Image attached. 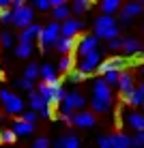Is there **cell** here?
Returning <instances> with one entry per match:
<instances>
[{
  "label": "cell",
  "instance_id": "obj_15",
  "mask_svg": "<svg viewBox=\"0 0 144 148\" xmlns=\"http://www.w3.org/2000/svg\"><path fill=\"white\" fill-rule=\"evenodd\" d=\"M39 32H41V26H39V24H32V26H28V28L22 30L19 41H24V43H32L34 39H39Z\"/></svg>",
  "mask_w": 144,
  "mask_h": 148
},
{
  "label": "cell",
  "instance_id": "obj_38",
  "mask_svg": "<svg viewBox=\"0 0 144 148\" xmlns=\"http://www.w3.org/2000/svg\"><path fill=\"white\" fill-rule=\"evenodd\" d=\"M22 120H24V122H30V125H34V120H37V112H32V110L24 112V114H22Z\"/></svg>",
  "mask_w": 144,
  "mask_h": 148
},
{
  "label": "cell",
  "instance_id": "obj_4",
  "mask_svg": "<svg viewBox=\"0 0 144 148\" xmlns=\"http://www.w3.org/2000/svg\"><path fill=\"white\" fill-rule=\"evenodd\" d=\"M0 101H2L4 110H7L9 114H24V101L15 92H11V90L0 88Z\"/></svg>",
  "mask_w": 144,
  "mask_h": 148
},
{
  "label": "cell",
  "instance_id": "obj_31",
  "mask_svg": "<svg viewBox=\"0 0 144 148\" xmlns=\"http://www.w3.org/2000/svg\"><path fill=\"white\" fill-rule=\"evenodd\" d=\"M13 34L9 32V30H4V32H0V43H2V47H11L13 45Z\"/></svg>",
  "mask_w": 144,
  "mask_h": 148
},
{
  "label": "cell",
  "instance_id": "obj_21",
  "mask_svg": "<svg viewBox=\"0 0 144 148\" xmlns=\"http://www.w3.org/2000/svg\"><path fill=\"white\" fill-rule=\"evenodd\" d=\"M99 7H101V11H103V15H114L118 9L123 7V4L118 2V0H103Z\"/></svg>",
  "mask_w": 144,
  "mask_h": 148
},
{
  "label": "cell",
  "instance_id": "obj_19",
  "mask_svg": "<svg viewBox=\"0 0 144 148\" xmlns=\"http://www.w3.org/2000/svg\"><path fill=\"white\" fill-rule=\"evenodd\" d=\"M56 148H80V140L75 135H63V137H58L56 140V144H54Z\"/></svg>",
  "mask_w": 144,
  "mask_h": 148
},
{
  "label": "cell",
  "instance_id": "obj_25",
  "mask_svg": "<svg viewBox=\"0 0 144 148\" xmlns=\"http://www.w3.org/2000/svg\"><path fill=\"white\" fill-rule=\"evenodd\" d=\"M69 7H67V4H65V7H58V9H54V22H60V24H63L65 22V19H69Z\"/></svg>",
  "mask_w": 144,
  "mask_h": 148
},
{
  "label": "cell",
  "instance_id": "obj_11",
  "mask_svg": "<svg viewBox=\"0 0 144 148\" xmlns=\"http://www.w3.org/2000/svg\"><path fill=\"white\" fill-rule=\"evenodd\" d=\"M97 45H99V39L95 37V34H88V37H82L80 39V43H78V54L84 58L86 54H90V52H95L97 49Z\"/></svg>",
  "mask_w": 144,
  "mask_h": 148
},
{
  "label": "cell",
  "instance_id": "obj_37",
  "mask_svg": "<svg viewBox=\"0 0 144 148\" xmlns=\"http://www.w3.org/2000/svg\"><path fill=\"white\" fill-rule=\"evenodd\" d=\"M99 148H114V144H112V135H103V137H99Z\"/></svg>",
  "mask_w": 144,
  "mask_h": 148
},
{
  "label": "cell",
  "instance_id": "obj_10",
  "mask_svg": "<svg viewBox=\"0 0 144 148\" xmlns=\"http://www.w3.org/2000/svg\"><path fill=\"white\" fill-rule=\"evenodd\" d=\"M78 43H80V37H73V39H71V37H60L58 41H56L54 47L58 49L60 54L67 56V54H73L75 49H78Z\"/></svg>",
  "mask_w": 144,
  "mask_h": 148
},
{
  "label": "cell",
  "instance_id": "obj_40",
  "mask_svg": "<svg viewBox=\"0 0 144 148\" xmlns=\"http://www.w3.org/2000/svg\"><path fill=\"white\" fill-rule=\"evenodd\" d=\"M48 146H50L48 137H39V140L34 142V148H48Z\"/></svg>",
  "mask_w": 144,
  "mask_h": 148
},
{
  "label": "cell",
  "instance_id": "obj_45",
  "mask_svg": "<svg viewBox=\"0 0 144 148\" xmlns=\"http://www.w3.org/2000/svg\"><path fill=\"white\" fill-rule=\"evenodd\" d=\"M140 90H142V92H144V82H142V86H140Z\"/></svg>",
  "mask_w": 144,
  "mask_h": 148
},
{
  "label": "cell",
  "instance_id": "obj_14",
  "mask_svg": "<svg viewBox=\"0 0 144 148\" xmlns=\"http://www.w3.org/2000/svg\"><path fill=\"white\" fill-rule=\"evenodd\" d=\"M116 19L114 15H99V17L95 19V30H110V28H118L116 26Z\"/></svg>",
  "mask_w": 144,
  "mask_h": 148
},
{
  "label": "cell",
  "instance_id": "obj_46",
  "mask_svg": "<svg viewBox=\"0 0 144 148\" xmlns=\"http://www.w3.org/2000/svg\"><path fill=\"white\" fill-rule=\"evenodd\" d=\"M142 73H144V67H142Z\"/></svg>",
  "mask_w": 144,
  "mask_h": 148
},
{
  "label": "cell",
  "instance_id": "obj_28",
  "mask_svg": "<svg viewBox=\"0 0 144 148\" xmlns=\"http://www.w3.org/2000/svg\"><path fill=\"white\" fill-rule=\"evenodd\" d=\"M88 7H90L88 0H75V2H73V13L75 15H82V13L88 11Z\"/></svg>",
  "mask_w": 144,
  "mask_h": 148
},
{
  "label": "cell",
  "instance_id": "obj_43",
  "mask_svg": "<svg viewBox=\"0 0 144 148\" xmlns=\"http://www.w3.org/2000/svg\"><path fill=\"white\" fill-rule=\"evenodd\" d=\"M9 7H11L9 0H0V11H4V9H9Z\"/></svg>",
  "mask_w": 144,
  "mask_h": 148
},
{
  "label": "cell",
  "instance_id": "obj_36",
  "mask_svg": "<svg viewBox=\"0 0 144 148\" xmlns=\"http://www.w3.org/2000/svg\"><path fill=\"white\" fill-rule=\"evenodd\" d=\"M32 7H37L39 11H50V9H52V2H50V0H34Z\"/></svg>",
  "mask_w": 144,
  "mask_h": 148
},
{
  "label": "cell",
  "instance_id": "obj_26",
  "mask_svg": "<svg viewBox=\"0 0 144 148\" xmlns=\"http://www.w3.org/2000/svg\"><path fill=\"white\" fill-rule=\"evenodd\" d=\"M39 64H34V62H30L28 64V67H26V71H24V77H26V79H30V82H32L34 77H39Z\"/></svg>",
  "mask_w": 144,
  "mask_h": 148
},
{
  "label": "cell",
  "instance_id": "obj_33",
  "mask_svg": "<svg viewBox=\"0 0 144 148\" xmlns=\"http://www.w3.org/2000/svg\"><path fill=\"white\" fill-rule=\"evenodd\" d=\"M118 77H121V73H116V71H112V73H105V84L107 86H118Z\"/></svg>",
  "mask_w": 144,
  "mask_h": 148
},
{
  "label": "cell",
  "instance_id": "obj_47",
  "mask_svg": "<svg viewBox=\"0 0 144 148\" xmlns=\"http://www.w3.org/2000/svg\"><path fill=\"white\" fill-rule=\"evenodd\" d=\"M142 110H144V103H142Z\"/></svg>",
  "mask_w": 144,
  "mask_h": 148
},
{
  "label": "cell",
  "instance_id": "obj_27",
  "mask_svg": "<svg viewBox=\"0 0 144 148\" xmlns=\"http://www.w3.org/2000/svg\"><path fill=\"white\" fill-rule=\"evenodd\" d=\"M15 137L17 135L13 133V129H4V131H0V144H13Z\"/></svg>",
  "mask_w": 144,
  "mask_h": 148
},
{
  "label": "cell",
  "instance_id": "obj_22",
  "mask_svg": "<svg viewBox=\"0 0 144 148\" xmlns=\"http://www.w3.org/2000/svg\"><path fill=\"white\" fill-rule=\"evenodd\" d=\"M32 52H34L32 43H24V41H19L17 47H15V54H17V58H28Z\"/></svg>",
  "mask_w": 144,
  "mask_h": 148
},
{
  "label": "cell",
  "instance_id": "obj_41",
  "mask_svg": "<svg viewBox=\"0 0 144 148\" xmlns=\"http://www.w3.org/2000/svg\"><path fill=\"white\" fill-rule=\"evenodd\" d=\"M118 24H121V26H129L131 19L127 17V15H123V13H121V17H118Z\"/></svg>",
  "mask_w": 144,
  "mask_h": 148
},
{
  "label": "cell",
  "instance_id": "obj_5",
  "mask_svg": "<svg viewBox=\"0 0 144 148\" xmlns=\"http://www.w3.org/2000/svg\"><path fill=\"white\" fill-rule=\"evenodd\" d=\"M28 101H30V108H32V112H37V114H41L43 118H54V110L52 105L48 103V101L43 99L39 92H30L28 95Z\"/></svg>",
  "mask_w": 144,
  "mask_h": 148
},
{
  "label": "cell",
  "instance_id": "obj_3",
  "mask_svg": "<svg viewBox=\"0 0 144 148\" xmlns=\"http://www.w3.org/2000/svg\"><path fill=\"white\" fill-rule=\"evenodd\" d=\"M60 39V22H50L45 28H41L39 32V43H41V49H48L50 45H56V41Z\"/></svg>",
  "mask_w": 144,
  "mask_h": 148
},
{
  "label": "cell",
  "instance_id": "obj_29",
  "mask_svg": "<svg viewBox=\"0 0 144 148\" xmlns=\"http://www.w3.org/2000/svg\"><path fill=\"white\" fill-rule=\"evenodd\" d=\"M142 103H144V92H142L140 88H136V90H133V92H131L129 105H142Z\"/></svg>",
  "mask_w": 144,
  "mask_h": 148
},
{
  "label": "cell",
  "instance_id": "obj_9",
  "mask_svg": "<svg viewBox=\"0 0 144 148\" xmlns=\"http://www.w3.org/2000/svg\"><path fill=\"white\" fill-rule=\"evenodd\" d=\"M95 122H97L95 114L88 112V110H82L78 114H73V118H71V125L80 127V129H90V127H95Z\"/></svg>",
  "mask_w": 144,
  "mask_h": 148
},
{
  "label": "cell",
  "instance_id": "obj_17",
  "mask_svg": "<svg viewBox=\"0 0 144 148\" xmlns=\"http://www.w3.org/2000/svg\"><path fill=\"white\" fill-rule=\"evenodd\" d=\"M142 11H144V4H142V2H127L125 7L121 9V13L127 15L129 19H131V17H138Z\"/></svg>",
  "mask_w": 144,
  "mask_h": 148
},
{
  "label": "cell",
  "instance_id": "obj_42",
  "mask_svg": "<svg viewBox=\"0 0 144 148\" xmlns=\"http://www.w3.org/2000/svg\"><path fill=\"white\" fill-rule=\"evenodd\" d=\"M11 7H13V9H22V7H26V4H24V0H13Z\"/></svg>",
  "mask_w": 144,
  "mask_h": 148
},
{
  "label": "cell",
  "instance_id": "obj_13",
  "mask_svg": "<svg viewBox=\"0 0 144 148\" xmlns=\"http://www.w3.org/2000/svg\"><path fill=\"white\" fill-rule=\"evenodd\" d=\"M123 52H125L127 56H138L142 52V43L138 39H133V37L123 39Z\"/></svg>",
  "mask_w": 144,
  "mask_h": 148
},
{
  "label": "cell",
  "instance_id": "obj_12",
  "mask_svg": "<svg viewBox=\"0 0 144 148\" xmlns=\"http://www.w3.org/2000/svg\"><path fill=\"white\" fill-rule=\"evenodd\" d=\"M125 122L136 133H142L144 131V114H140V112H129V114L125 116Z\"/></svg>",
  "mask_w": 144,
  "mask_h": 148
},
{
  "label": "cell",
  "instance_id": "obj_6",
  "mask_svg": "<svg viewBox=\"0 0 144 148\" xmlns=\"http://www.w3.org/2000/svg\"><path fill=\"white\" fill-rule=\"evenodd\" d=\"M32 9L30 7H22V9H13V26H17V28H28V26H32Z\"/></svg>",
  "mask_w": 144,
  "mask_h": 148
},
{
  "label": "cell",
  "instance_id": "obj_8",
  "mask_svg": "<svg viewBox=\"0 0 144 148\" xmlns=\"http://www.w3.org/2000/svg\"><path fill=\"white\" fill-rule=\"evenodd\" d=\"M99 64H101V54H99V49H95V52L86 54L84 58L80 60V71L88 75V73H92V71L99 69Z\"/></svg>",
  "mask_w": 144,
  "mask_h": 148
},
{
  "label": "cell",
  "instance_id": "obj_32",
  "mask_svg": "<svg viewBox=\"0 0 144 148\" xmlns=\"http://www.w3.org/2000/svg\"><path fill=\"white\" fill-rule=\"evenodd\" d=\"M17 86L22 90H26V92H34V82H30L26 77H22V79H17Z\"/></svg>",
  "mask_w": 144,
  "mask_h": 148
},
{
  "label": "cell",
  "instance_id": "obj_44",
  "mask_svg": "<svg viewBox=\"0 0 144 148\" xmlns=\"http://www.w3.org/2000/svg\"><path fill=\"white\" fill-rule=\"evenodd\" d=\"M50 2H52V7H54V9H58V7H65V2H63V0H50Z\"/></svg>",
  "mask_w": 144,
  "mask_h": 148
},
{
  "label": "cell",
  "instance_id": "obj_18",
  "mask_svg": "<svg viewBox=\"0 0 144 148\" xmlns=\"http://www.w3.org/2000/svg\"><path fill=\"white\" fill-rule=\"evenodd\" d=\"M34 129H37L34 125L24 122V120H15L13 122V133L15 135H30V133H34Z\"/></svg>",
  "mask_w": 144,
  "mask_h": 148
},
{
  "label": "cell",
  "instance_id": "obj_23",
  "mask_svg": "<svg viewBox=\"0 0 144 148\" xmlns=\"http://www.w3.org/2000/svg\"><path fill=\"white\" fill-rule=\"evenodd\" d=\"M73 64H75V56H73V54H67V56L60 58L58 69L63 71V73H69V71H73Z\"/></svg>",
  "mask_w": 144,
  "mask_h": 148
},
{
  "label": "cell",
  "instance_id": "obj_20",
  "mask_svg": "<svg viewBox=\"0 0 144 148\" xmlns=\"http://www.w3.org/2000/svg\"><path fill=\"white\" fill-rule=\"evenodd\" d=\"M112 144H114V148H131V137L125 133H114L112 135Z\"/></svg>",
  "mask_w": 144,
  "mask_h": 148
},
{
  "label": "cell",
  "instance_id": "obj_30",
  "mask_svg": "<svg viewBox=\"0 0 144 148\" xmlns=\"http://www.w3.org/2000/svg\"><path fill=\"white\" fill-rule=\"evenodd\" d=\"M67 75H69V79L73 82V84H78V82H84L86 77H88V75H86V73H82L80 69H73V71H69Z\"/></svg>",
  "mask_w": 144,
  "mask_h": 148
},
{
  "label": "cell",
  "instance_id": "obj_34",
  "mask_svg": "<svg viewBox=\"0 0 144 148\" xmlns=\"http://www.w3.org/2000/svg\"><path fill=\"white\" fill-rule=\"evenodd\" d=\"M131 148H144V131L131 137Z\"/></svg>",
  "mask_w": 144,
  "mask_h": 148
},
{
  "label": "cell",
  "instance_id": "obj_35",
  "mask_svg": "<svg viewBox=\"0 0 144 148\" xmlns=\"http://www.w3.org/2000/svg\"><path fill=\"white\" fill-rule=\"evenodd\" d=\"M11 22H13V11L11 9L0 11V24H11Z\"/></svg>",
  "mask_w": 144,
  "mask_h": 148
},
{
  "label": "cell",
  "instance_id": "obj_7",
  "mask_svg": "<svg viewBox=\"0 0 144 148\" xmlns=\"http://www.w3.org/2000/svg\"><path fill=\"white\" fill-rule=\"evenodd\" d=\"M86 24L82 22V19H75V17H69V19H65L63 24H60V37H78V34L84 30Z\"/></svg>",
  "mask_w": 144,
  "mask_h": 148
},
{
  "label": "cell",
  "instance_id": "obj_39",
  "mask_svg": "<svg viewBox=\"0 0 144 148\" xmlns=\"http://www.w3.org/2000/svg\"><path fill=\"white\" fill-rule=\"evenodd\" d=\"M107 47L112 49V52H116V49H123V39H114L107 43Z\"/></svg>",
  "mask_w": 144,
  "mask_h": 148
},
{
  "label": "cell",
  "instance_id": "obj_2",
  "mask_svg": "<svg viewBox=\"0 0 144 148\" xmlns=\"http://www.w3.org/2000/svg\"><path fill=\"white\" fill-rule=\"evenodd\" d=\"M37 92L43 97L52 108H54L56 103H63L65 97H67V92L60 88V82H56V84H45V82H41L39 88H37Z\"/></svg>",
  "mask_w": 144,
  "mask_h": 148
},
{
  "label": "cell",
  "instance_id": "obj_48",
  "mask_svg": "<svg viewBox=\"0 0 144 148\" xmlns=\"http://www.w3.org/2000/svg\"><path fill=\"white\" fill-rule=\"evenodd\" d=\"M54 148H56V146H54Z\"/></svg>",
  "mask_w": 144,
  "mask_h": 148
},
{
  "label": "cell",
  "instance_id": "obj_1",
  "mask_svg": "<svg viewBox=\"0 0 144 148\" xmlns=\"http://www.w3.org/2000/svg\"><path fill=\"white\" fill-rule=\"evenodd\" d=\"M92 110L99 112V114H103V112L110 110L112 105V88L105 84L103 77H97L92 82V101H90Z\"/></svg>",
  "mask_w": 144,
  "mask_h": 148
},
{
  "label": "cell",
  "instance_id": "obj_24",
  "mask_svg": "<svg viewBox=\"0 0 144 148\" xmlns=\"http://www.w3.org/2000/svg\"><path fill=\"white\" fill-rule=\"evenodd\" d=\"M95 37H97V39L114 41V39H118V28H110V30H95Z\"/></svg>",
  "mask_w": 144,
  "mask_h": 148
},
{
  "label": "cell",
  "instance_id": "obj_16",
  "mask_svg": "<svg viewBox=\"0 0 144 148\" xmlns=\"http://www.w3.org/2000/svg\"><path fill=\"white\" fill-rule=\"evenodd\" d=\"M39 77H43L45 84H56V82H58V75H56L52 64H43V67L39 69Z\"/></svg>",
  "mask_w": 144,
  "mask_h": 148
}]
</instances>
